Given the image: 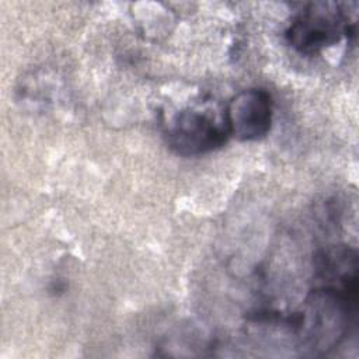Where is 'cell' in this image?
<instances>
[{"mask_svg":"<svg viewBox=\"0 0 359 359\" xmlns=\"http://www.w3.org/2000/svg\"><path fill=\"white\" fill-rule=\"evenodd\" d=\"M349 32V18L335 3H313L286 29L289 45L302 55H316Z\"/></svg>","mask_w":359,"mask_h":359,"instance_id":"cell-1","label":"cell"},{"mask_svg":"<svg viewBox=\"0 0 359 359\" xmlns=\"http://www.w3.org/2000/svg\"><path fill=\"white\" fill-rule=\"evenodd\" d=\"M224 122L230 136L238 140L264 137L272 123V98L262 88H248L236 94L227 104Z\"/></svg>","mask_w":359,"mask_h":359,"instance_id":"cell-3","label":"cell"},{"mask_svg":"<svg viewBox=\"0 0 359 359\" xmlns=\"http://www.w3.org/2000/svg\"><path fill=\"white\" fill-rule=\"evenodd\" d=\"M170 147L182 156L209 153L226 143L230 133L224 122L195 109H185L174 115L165 130Z\"/></svg>","mask_w":359,"mask_h":359,"instance_id":"cell-2","label":"cell"}]
</instances>
